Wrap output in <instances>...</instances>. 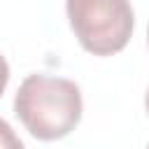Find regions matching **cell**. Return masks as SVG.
Returning a JSON list of instances; mask_svg holds the SVG:
<instances>
[{"label": "cell", "instance_id": "obj_3", "mask_svg": "<svg viewBox=\"0 0 149 149\" xmlns=\"http://www.w3.org/2000/svg\"><path fill=\"white\" fill-rule=\"evenodd\" d=\"M0 149H26L21 137L14 133V128L5 119H0Z\"/></svg>", "mask_w": 149, "mask_h": 149}, {"label": "cell", "instance_id": "obj_7", "mask_svg": "<svg viewBox=\"0 0 149 149\" xmlns=\"http://www.w3.org/2000/svg\"><path fill=\"white\" fill-rule=\"evenodd\" d=\"M147 37H149V33H147Z\"/></svg>", "mask_w": 149, "mask_h": 149}, {"label": "cell", "instance_id": "obj_4", "mask_svg": "<svg viewBox=\"0 0 149 149\" xmlns=\"http://www.w3.org/2000/svg\"><path fill=\"white\" fill-rule=\"evenodd\" d=\"M7 81H9V65H7L5 56H0V95L5 93V88H7Z\"/></svg>", "mask_w": 149, "mask_h": 149}, {"label": "cell", "instance_id": "obj_5", "mask_svg": "<svg viewBox=\"0 0 149 149\" xmlns=\"http://www.w3.org/2000/svg\"><path fill=\"white\" fill-rule=\"evenodd\" d=\"M144 107H147V114H149V91H147V95H144Z\"/></svg>", "mask_w": 149, "mask_h": 149}, {"label": "cell", "instance_id": "obj_1", "mask_svg": "<svg viewBox=\"0 0 149 149\" xmlns=\"http://www.w3.org/2000/svg\"><path fill=\"white\" fill-rule=\"evenodd\" d=\"M81 107L79 86L63 77L28 74L14 95V114L42 142L70 135L81 121Z\"/></svg>", "mask_w": 149, "mask_h": 149}, {"label": "cell", "instance_id": "obj_6", "mask_svg": "<svg viewBox=\"0 0 149 149\" xmlns=\"http://www.w3.org/2000/svg\"><path fill=\"white\" fill-rule=\"evenodd\" d=\"M147 149H149V144H147Z\"/></svg>", "mask_w": 149, "mask_h": 149}, {"label": "cell", "instance_id": "obj_2", "mask_svg": "<svg viewBox=\"0 0 149 149\" xmlns=\"http://www.w3.org/2000/svg\"><path fill=\"white\" fill-rule=\"evenodd\" d=\"M70 28L79 44L93 56L119 54L135 26L128 0H65Z\"/></svg>", "mask_w": 149, "mask_h": 149}]
</instances>
